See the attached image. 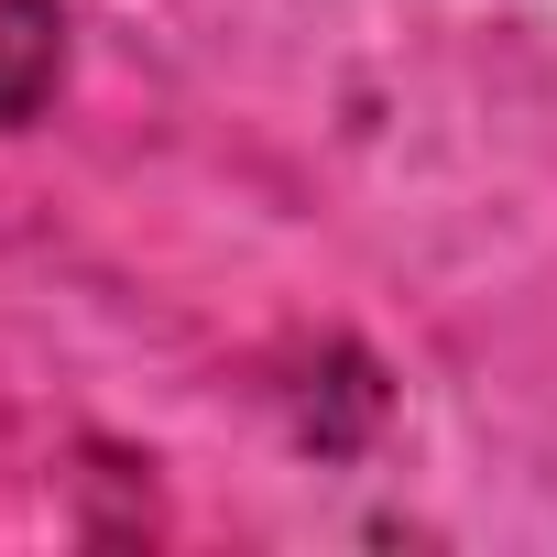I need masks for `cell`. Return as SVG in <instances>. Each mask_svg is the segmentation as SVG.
Instances as JSON below:
<instances>
[{"mask_svg":"<svg viewBox=\"0 0 557 557\" xmlns=\"http://www.w3.org/2000/svg\"><path fill=\"white\" fill-rule=\"evenodd\" d=\"M55 66H66L55 12H45V0H0V132H12V121L55 88Z\"/></svg>","mask_w":557,"mask_h":557,"instance_id":"obj_1","label":"cell"}]
</instances>
